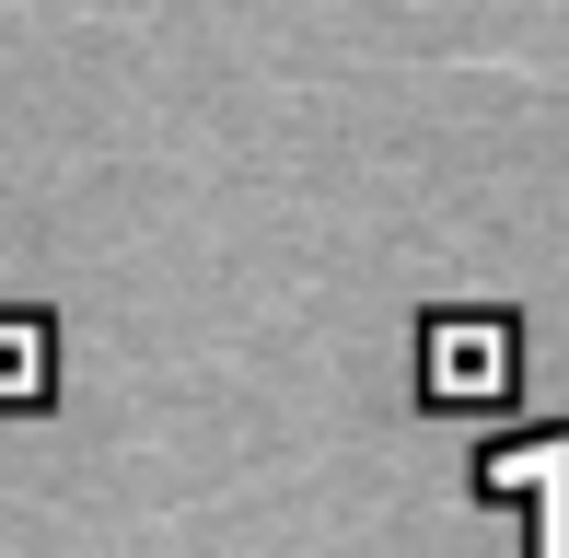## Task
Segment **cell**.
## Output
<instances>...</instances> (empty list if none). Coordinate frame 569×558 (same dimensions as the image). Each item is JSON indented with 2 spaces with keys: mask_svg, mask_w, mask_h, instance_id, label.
Here are the masks:
<instances>
[{
  "mask_svg": "<svg viewBox=\"0 0 569 558\" xmlns=\"http://www.w3.org/2000/svg\"><path fill=\"white\" fill-rule=\"evenodd\" d=\"M500 385H511L500 326H430V396H500Z\"/></svg>",
  "mask_w": 569,
  "mask_h": 558,
  "instance_id": "6da1fadb",
  "label": "cell"
},
{
  "mask_svg": "<svg viewBox=\"0 0 569 558\" xmlns=\"http://www.w3.org/2000/svg\"><path fill=\"white\" fill-rule=\"evenodd\" d=\"M23 396H47V326L0 315V408H23Z\"/></svg>",
  "mask_w": 569,
  "mask_h": 558,
  "instance_id": "7a4b0ae2",
  "label": "cell"
}]
</instances>
